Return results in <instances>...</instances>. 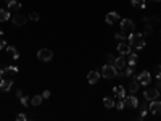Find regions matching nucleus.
<instances>
[{"instance_id": "34", "label": "nucleus", "mask_w": 161, "mask_h": 121, "mask_svg": "<svg viewBox=\"0 0 161 121\" xmlns=\"http://www.w3.org/2000/svg\"><path fill=\"white\" fill-rule=\"evenodd\" d=\"M16 119H18V121H26V119H27V116H26L24 113H20V115L16 116Z\"/></svg>"}, {"instance_id": "28", "label": "nucleus", "mask_w": 161, "mask_h": 121, "mask_svg": "<svg viewBox=\"0 0 161 121\" xmlns=\"http://www.w3.org/2000/svg\"><path fill=\"white\" fill-rule=\"evenodd\" d=\"M115 37H116V39H119V41H124L126 37H127V34H126L124 31H122V32H116V34H115Z\"/></svg>"}, {"instance_id": "13", "label": "nucleus", "mask_w": 161, "mask_h": 121, "mask_svg": "<svg viewBox=\"0 0 161 121\" xmlns=\"http://www.w3.org/2000/svg\"><path fill=\"white\" fill-rule=\"evenodd\" d=\"M100 76H102V74H100L98 71H90V73L87 74V81L90 82V84H95V82H98Z\"/></svg>"}, {"instance_id": "30", "label": "nucleus", "mask_w": 161, "mask_h": 121, "mask_svg": "<svg viewBox=\"0 0 161 121\" xmlns=\"http://www.w3.org/2000/svg\"><path fill=\"white\" fill-rule=\"evenodd\" d=\"M155 76H156V79H161V65H158L155 68Z\"/></svg>"}, {"instance_id": "14", "label": "nucleus", "mask_w": 161, "mask_h": 121, "mask_svg": "<svg viewBox=\"0 0 161 121\" xmlns=\"http://www.w3.org/2000/svg\"><path fill=\"white\" fill-rule=\"evenodd\" d=\"M20 8H21V3L18 2V0H10V2H8V10H10V13H16Z\"/></svg>"}, {"instance_id": "7", "label": "nucleus", "mask_w": 161, "mask_h": 121, "mask_svg": "<svg viewBox=\"0 0 161 121\" xmlns=\"http://www.w3.org/2000/svg\"><path fill=\"white\" fill-rule=\"evenodd\" d=\"M144 97H145V100H156L158 97H159V90L158 89H147L145 92H144Z\"/></svg>"}, {"instance_id": "25", "label": "nucleus", "mask_w": 161, "mask_h": 121, "mask_svg": "<svg viewBox=\"0 0 161 121\" xmlns=\"http://www.w3.org/2000/svg\"><path fill=\"white\" fill-rule=\"evenodd\" d=\"M15 73H18V68H16V66H8V68L3 70L5 76H7V74H15Z\"/></svg>"}, {"instance_id": "43", "label": "nucleus", "mask_w": 161, "mask_h": 121, "mask_svg": "<svg viewBox=\"0 0 161 121\" xmlns=\"http://www.w3.org/2000/svg\"><path fill=\"white\" fill-rule=\"evenodd\" d=\"M159 95H161V94H159Z\"/></svg>"}, {"instance_id": "15", "label": "nucleus", "mask_w": 161, "mask_h": 121, "mask_svg": "<svg viewBox=\"0 0 161 121\" xmlns=\"http://www.w3.org/2000/svg\"><path fill=\"white\" fill-rule=\"evenodd\" d=\"M12 86H13L12 79H0V89H2V90H10Z\"/></svg>"}, {"instance_id": "19", "label": "nucleus", "mask_w": 161, "mask_h": 121, "mask_svg": "<svg viewBox=\"0 0 161 121\" xmlns=\"http://www.w3.org/2000/svg\"><path fill=\"white\" fill-rule=\"evenodd\" d=\"M139 86H140V82L139 81H130L129 82V90H130V94H135V92L139 90Z\"/></svg>"}, {"instance_id": "16", "label": "nucleus", "mask_w": 161, "mask_h": 121, "mask_svg": "<svg viewBox=\"0 0 161 121\" xmlns=\"http://www.w3.org/2000/svg\"><path fill=\"white\" fill-rule=\"evenodd\" d=\"M113 92H115V95L118 99H124L126 97V90H124V87H122V86H116L115 89H113Z\"/></svg>"}, {"instance_id": "33", "label": "nucleus", "mask_w": 161, "mask_h": 121, "mask_svg": "<svg viewBox=\"0 0 161 121\" xmlns=\"http://www.w3.org/2000/svg\"><path fill=\"white\" fill-rule=\"evenodd\" d=\"M115 58H116V57H115L113 53H108V55H107V60H108L111 65H113V61H115Z\"/></svg>"}, {"instance_id": "31", "label": "nucleus", "mask_w": 161, "mask_h": 121, "mask_svg": "<svg viewBox=\"0 0 161 121\" xmlns=\"http://www.w3.org/2000/svg\"><path fill=\"white\" fill-rule=\"evenodd\" d=\"M153 32V27H151V24H147L145 23V34H151Z\"/></svg>"}, {"instance_id": "12", "label": "nucleus", "mask_w": 161, "mask_h": 121, "mask_svg": "<svg viewBox=\"0 0 161 121\" xmlns=\"http://www.w3.org/2000/svg\"><path fill=\"white\" fill-rule=\"evenodd\" d=\"M119 21V15L116 12H111L107 15V24H116Z\"/></svg>"}, {"instance_id": "18", "label": "nucleus", "mask_w": 161, "mask_h": 121, "mask_svg": "<svg viewBox=\"0 0 161 121\" xmlns=\"http://www.w3.org/2000/svg\"><path fill=\"white\" fill-rule=\"evenodd\" d=\"M7 53H8V57L13 58V60L20 58V53H18V50H16L15 47H7Z\"/></svg>"}, {"instance_id": "40", "label": "nucleus", "mask_w": 161, "mask_h": 121, "mask_svg": "<svg viewBox=\"0 0 161 121\" xmlns=\"http://www.w3.org/2000/svg\"><path fill=\"white\" fill-rule=\"evenodd\" d=\"M2 34H3V31H2V29H0V37H2Z\"/></svg>"}, {"instance_id": "37", "label": "nucleus", "mask_w": 161, "mask_h": 121, "mask_svg": "<svg viewBox=\"0 0 161 121\" xmlns=\"http://www.w3.org/2000/svg\"><path fill=\"white\" fill-rule=\"evenodd\" d=\"M145 116H147V110H142V111H140V115H139V118L142 119V118H145Z\"/></svg>"}, {"instance_id": "39", "label": "nucleus", "mask_w": 161, "mask_h": 121, "mask_svg": "<svg viewBox=\"0 0 161 121\" xmlns=\"http://www.w3.org/2000/svg\"><path fill=\"white\" fill-rule=\"evenodd\" d=\"M3 76H5V74H3V70H0V79H3Z\"/></svg>"}, {"instance_id": "9", "label": "nucleus", "mask_w": 161, "mask_h": 121, "mask_svg": "<svg viewBox=\"0 0 161 121\" xmlns=\"http://www.w3.org/2000/svg\"><path fill=\"white\" fill-rule=\"evenodd\" d=\"M150 111L153 115H161V102L159 100H151L150 102Z\"/></svg>"}, {"instance_id": "2", "label": "nucleus", "mask_w": 161, "mask_h": 121, "mask_svg": "<svg viewBox=\"0 0 161 121\" xmlns=\"http://www.w3.org/2000/svg\"><path fill=\"white\" fill-rule=\"evenodd\" d=\"M100 74H102L103 78H107V79H113V78L118 76V70L113 66V65H103Z\"/></svg>"}, {"instance_id": "10", "label": "nucleus", "mask_w": 161, "mask_h": 121, "mask_svg": "<svg viewBox=\"0 0 161 121\" xmlns=\"http://www.w3.org/2000/svg\"><path fill=\"white\" fill-rule=\"evenodd\" d=\"M118 52H119L121 55H127V53H130V44H127V42H124V41H121V42L118 44Z\"/></svg>"}, {"instance_id": "17", "label": "nucleus", "mask_w": 161, "mask_h": 121, "mask_svg": "<svg viewBox=\"0 0 161 121\" xmlns=\"http://www.w3.org/2000/svg\"><path fill=\"white\" fill-rule=\"evenodd\" d=\"M127 63H129V66H132L134 68L135 65H137V60H139V55L137 53H127Z\"/></svg>"}, {"instance_id": "32", "label": "nucleus", "mask_w": 161, "mask_h": 121, "mask_svg": "<svg viewBox=\"0 0 161 121\" xmlns=\"http://www.w3.org/2000/svg\"><path fill=\"white\" fill-rule=\"evenodd\" d=\"M21 105L27 107V105H29V99H27V97H21Z\"/></svg>"}, {"instance_id": "6", "label": "nucleus", "mask_w": 161, "mask_h": 121, "mask_svg": "<svg viewBox=\"0 0 161 121\" xmlns=\"http://www.w3.org/2000/svg\"><path fill=\"white\" fill-rule=\"evenodd\" d=\"M12 21L15 26H24L27 23V16L21 15V13H15V16L12 18Z\"/></svg>"}, {"instance_id": "29", "label": "nucleus", "mask_w": 161, "mask_h": 121, "mask_svg": "<svg viewBox=\"0 0 161 121\" xmlns=\"http://www.w3.org/2000/svg\"><path fill=\"white\" fill-rule=\"evenodd\" d=\"M29 20H31V21H34V23H36V21H39V13H37V12H32V13L29 15Z\"/></svg>"}, {"instance_id": "23", "label": "nucleus", "mask_w": 161, "mask_h": 121, "mask_svg": "<svg viewBox=\"0 0 161 121\" xmlns=\"http://www.w3.org/2000/svg\"><path fill=\"white\" fill-rule=\"evenodd\" d=\"M10 20V10H0V21Z\"/></svg>"}, {"instance_id": "41", "label": "nucleus", "mask_w": 161, "mask_h": 121, "mask_svg": "<svg viewBox=\"0 0 161 121\" xmlns=\"http://www.w3.org/2000/svg\"><path fill=\"white\" fill-rule=\"evenodd\" d=\"M153 2H161V0H153Z\"/></svg>"}, {"instance_id": "22", "label": "nucleus", "mask_w": 161, "mask_h": 121, "mask_svg": "<svg viewBox=\"0 0 161 121\" xmlns=\"http://www.w3.org/2000/svg\"><path fill=\"white\" fill-rule=\"evenodd\" d=\"M132 5L135 8H145L147 7V0H132Z\"/></svg>"}, {"instance_id": "21", "label": "nucleus", "mask_w": 161, "mask_h": 121, "mask_svg": "<svg viewBox=\"0 0 161 121\" xmlns=\"http://www.w3.org/2000/svg\"><path fill=\"white\" fill-rule=\"evenodd\" d=\"M42 95H34L32 99H31V105H34V107H39L40 104H42Z\"/></svg>"}, {"instance_id": "1", "label": "nucleus", "mask_w": 161, "mask_h": 121, "mask_svg": "<svg viewBox=\"0 0 161 121\" xmlns=\"http://www.w3.org/2000/svg\"><path fill=\"white\" fill-rule=\"evenodd\" d=\"M129 44L132 45V47H135V49H142L145 45V39H144V36L139 34V32H130L129 34Z\"/></svg>"}, {"instance_id": "11", "label": "nucleus", "mask_w": 161, "mask_h": 121, "mask_svg": "<svg viewBox=\"0 0 161 121\" xmlns=\"http://www.w3.org/2000/svg\"><path fill=\"white\" fill-rule=\"evenodd\" d=\"M113 66H115L116 70H124V68H126V60H124V57H116L115 61H113Z\"/></svg>"}, {"instance_id": "35", "label": "nucleus", "mask_w": 161, "mask_h": 121, "mask_svg": "<svg viewBox=\"0 0 161 121\" xmlns=\"http://www.w3.org/2000/svg\"><path fill=\"white\" fill-rule=\"evenodd\" d=\"M3 49H7V42L3 39H0V50H3Z\"/></svg>"}, {"instance_id": "8", "label": "nucleus", "mask_w": 161, "mask_h": 121, "mask_svg": "<svg viewBox=\"0 0 161 121\" xmlns=\"http://www.w3.org/2000/svg\"><path fill=\"white\" fill-rule=\"evenodd\" d=\"M124 105H126V108H137V105H139V100H137L134 95L124 97Z\"/></svg>"}, {"instance_id": "26", "label": "nucleus", "mask_w": 161, "mask_h": 121, "mask_svg": "<svg viewBox=\"0 0 161 121\" xmlns=\"http://www.w3.org/2000/svg\"><path fill=\"white\" fill-rule=\"evenodd\" d=\"M122 76H126V78H132V76H134V70H132V66L127 68L124 73H122Z\"/></svg>"}, {"instance_id": "20", "label": "nucleus", "mask_w": 161, "mask_h": 121, "mask_svg": "<svg viewBox=\"0 0 161 121\" xmlns=\"http://www.w3.org/2000/svg\"><path fill=\"white\" fill-rule=\"evenodd\" d=\"M103 105H105L107 108H113V107H115V99L105 97V99H103Z\"/></svg>"}, {"instance_id": "24", "label": "nucleus", "mask_w": 161, "mask_h": 121, "mask_svg": "<svg viewBox=\"0 0 161 121\" xmlns=\"http://www.w3.org/2000/svg\"><path fill=\"white\" fill-rule=\"evenodd\" d=\"M144 23H147V24H155V23H158V18H156V16H148V18L144 16Z\"/></svg>"}, {"instance_id": "38", "label": "nucleus", "mask_w": 161, "mask_h": 121, "mask_svg": "<svg viewBox=\"0 0 161 121\" xmlns=\"http://www.w3.org/2000/svg\"><path fill=\"white\" fill-rule=\"evenodd\" d=\"M16 97H20V99L23 97V92H21V89H18V90H16Z\"/></svg>"}, {"instance_id": "36", "label": "nucleus", "mask_w": 161, "mask_h": 121, "mask_svg": "<svg viewBox=\"0 0 161 121\" xmlns=\"http://www.w3.org/2000/svg\"><path fill=\"white\" fill-rule=\"evenodd\" d=\"M42 97H44V99H49V97H50V90H44Z\"/></svg>"}, {"instance_id": "5", "label": "nucleus", "mask_w": 161, "mask_h": 121, "mask_svg": "<svg viewBox=\"0 0 161 121\" xmlns=\"http://www.w3.org/2000/svg\"><path fill=\"white\" fill-rule=\"evenodd\" d=\"M137 81L140 82L142 86H147V84H150V81H151V74L148 71H142L137 76Z\"/></svg>"}, {"instance_id": "27", "label": "nucleus", "mask_w": 161, "mask_h": 121, "mask_svg": "<svg viewBox=\"0 0 161 121\" xmlns=\"http://www.w3.org/2000/svg\"><path fill=\"white\" fill-rule=\"evenodd\" d=\"M115 105H116V108H119V110L126 108V105H124V100H122V99H118V102H115Z\"/></svg>"}, {"instance_id": "3", "label": "nucleus", "mask_w": 161, "mask_h": 121, "mask_svg": "<svg viewBox=\"0 0 161 121\" xmlns=\"http://www.w3.org/2000/svg\"><path fill=\"white\" fill-rule=\"evenodd\" d=\"M135 29V24L132 20H121V31H124L126 34H130Z\"/></svg>"}, {"instance_id": "42", "label": "nucleus", "mask_w": 161, "mask_h": 121, "mask_svg": "<svg viewBox=\"0 0 161 121\" xmlns=\"http://www.w3.org/2000/svg\"><path fill=\"white\" fill-rule=\"evenodd\" d=\"M5 2H7V3H8V2H10V0H5Z\"/></svg>"}, {"instance_id": "4", "label": "nucleus", "mask_w": 161, "mask_h": 121, "mask_svg": "<svg viewBox=\"0 0 161 121\" xmlns=\"http://www.w3.org/2000/svg\"><path fill=\"white\" fill-rule=\"evenodd\" d=\"M37 57H39V60L42 61H50L52 57H53V53L50 49H40L39 52H37Z\"/></svg>"}]
</instances>
